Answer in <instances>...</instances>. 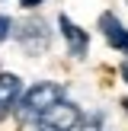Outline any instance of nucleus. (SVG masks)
<instances>
[{
  "label": "nucleus",
  "instance_id": "nucleus-2",
  "mask_svg": "<svg viewBox=\"0 0 128 131\" xmlns=\"http://www.w3.org/2000/svg\"><path fill=\"white\" fill-rule=\"evenodd\" d=\"M80 109L74 106L70 99H61L58 106H51L48 112L38 118V125H42L45 131H74L77 125H80Z\"/></svg>",
  "mask_w": 128,
  "mask_h": 131
},
{
  "label": "nucleus",
  "instance_id": "nucleus-8",
  "mask_svg": "<svg viewBox=\"0 0 128 131\" xmlns=\"http://www.w3.org/2000/svg\"><path fill=\"white\" fill-rule=\"evenodd\" d=\"M19 3H23V6H26V10H35V6H38V3H42V0H19Z\"/></svg>",
  "mask_w": 128,
  "mask_h": 131
},
{
  "label": "nucleus",
  "instance_id": "nucleus-3",
  "mask_svg": "<svg viewBox=\"0 0 128 131\" xmlns=\"http://www.w3.org/2000/svg\"><path fill=\"white\" fill-rule=\"evenodd\" d=\"M13 35H16V42L23 45L29 54H42V51L48 48V26H45L42 19H26V23H19L16 29H13Z\"/></svg>",
  "mask_w": 128,
  "mask_h": 131
},
{
  "label": "nucleus",
  "instance_id": "nucleus-4",
  "mask_svg": "<svg viewBox=\"0 0 128 131\" xmlns=\"http://www.w3.org/2000/svg\"><path fill=\"white\" fill-rule=\"evenodd\" d=\"M58 29H61V35H64V42H67V51L74 58H83L87 54V48H90V35H87V29H80V26L74 23L70 16H58Z\"/></svg>",
  "mask_w": 128,
  "mask_h": 131
},
{
  "label": "nucleus",
  "instance_id": "nucleus-9",
  "mask_svg": "<svg viewBox=\"0 0 128 131\" xmlns=\"http://www.w3.org/2000/svg\"><path fill=\"white\" fill-rule=\"evenodd\" d=\"M122 77H125V80H128V64H125V67H122Z\"/></svg>",
  "mask_w": 128,
  "mask_h": 131
},
{
  "label": "nucleus",
  "instance_id": "nucleus-7",
  "mask_svg": "<svg viewBox=\"0 0 128 131\" xmlns=\"http://www.w3.org/2000/svg\"><path fill=\"white\" fill-rule=\"evenodd\" d=\"M10 32H13V19H10V16H3V13H0V42H3V38L10 35Z\"/></svg>",
  "mask_w": 128,
  "mask_h": 131
},
{
  "label": "nucleus",
  "instance_id": "nucleus-6",
  "mask_svg": "<svg viewBox=\"0 0 128 131\" xmlns=\"http://www.w3.org/2000/svg\"><path fill=\"white\" fill-rule=\"evenodd\" d=\"M99 29H102L106 42L112 45L115 51L128 54V29L119 23V16H112V13H102V16H99Z\"/></svg>",
  "mask_w": 128,
  "mask_h": 131
},
{
  "label": "nucleus",
  "instance_id": "nucleus-5",
  "mask_svg": "<svg viewBox=\"0 0 128 131\" xmlns=\"http://www.w3.org/2000/svg\"><path fill=\"white\" fill-rule=\"evenodd\" d=\"M19 99H23V80L16 74H0V118H6Z\"/></svg>",
  "mask_w": 128,
  "mask_h": 131
},
{
  "label": "nucleus",
  "instance_id": "nucleus-1",
  "mask_svg": "<svg viewBox=\"0 0 128 131\" xmlns=\"http://www.w3.org/2000/svg\"><path fill=\"white\" fill-rule=\"evenodd\" d=\"M61 99H64V86H61V83L42 80V83H35L29 93H23V115L38 122L51 106H58Z\"/></svg>",
  "mask_w": 128,
  "mask_h": 131
}]
</instances>
